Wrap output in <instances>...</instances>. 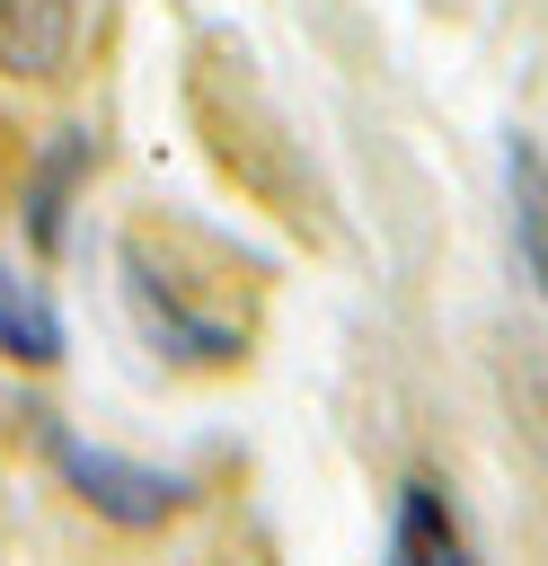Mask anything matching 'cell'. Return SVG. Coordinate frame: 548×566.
I'll list each match as a JSON object with an SVG mask.
<instances>
[{
	"label": "cell",
	"instance_id": "obj_1",
	"mask_svg": "<svg viewBox=\"0 0 548 566\" xmlns=\"http://www.w3.org/2000/svg\"><path fill=\"white\" fill-rule=\"evenodd\" d=\"M230 248L177 230V221H133L124 230V301L141 318V336L168 354V363H194V371H221L247 354V301L230 283H212Z\"/></svg>",
	"mask_w": 548,
	"mask_h": 566
},
{
	"label": "cell",
	"instance_id": "obj_2",
	"mask_svg": "<svg viewBox=\"0 0 548 566\" xmlns=\"http://www.w3.org/2000/svg\"><path fill=\"white\" fill-rule=\"evenodd\" d=\"M44 451H53L62 486H71L88 513H106L115 531H159V522H177V513L194 504V478H186V469H150V460L97 451V442H80L71 424H44Z\"/></svg>",
	"mask_w": 548,
	"mask_h": 566
},
{
	"label": "cell",
	"instance_id": "obj_3",
	"mask_svg": "<svg viewBox=\"0 0 548 566\" xmlns=\"http://www.w3.org/2000/svg\"><path fill=\"white\" fill-rule=\"evenodd\" d=\"M80 53V0H0V71L53 80Z\"/></svg>",
	"mask_w": 548,
	"mask_h": 566
},
{
	"label": "cell",
	"instance_id": "obj_4",
	"mask_svg": "<svg viewBox=\"0 0 548 566\" xmlns=\"http://www.w3.org/2000/svg\"><path fill=\"white\" fill-rule=\"evenodd\" d=\"M389 557H407V566H451V557H468V531H460V513H451V495H442L433 478H407V486H398Z\"/></svg>",
	"mask_w": 548,
	"mask_h": 566
},
{
	"label": "cell",
	"instance_id": "obj_5",
	"mask_svg": "<svg viewBox=\"0 0 548 566\" xmlns=\"http://www.w3.org/2000/svg\"><path fill=\"white\" fill-rule=\"evenodd\" d=\"M0 354H18V363H53V354H62V310H53V292H44L27 265H9V256H0Z\"/></svg>",
	"mask_w": 548,
	"mask_h": 566
},
{
	"label": "cell",
	"instance_id": "obj_6",
	"mask_svg": "<svg viewBox=\"0 0 548 566\" xmlns=\"http://www.w3.org/2000/svg\"><path fill=\"white\" fill-rule=\"evenodd\" d=\"M504 186H513V239H521V265L530 283L548 292V150L530 133L504 142Z\"/></svg>",
	"mask_w": 548,
	"mask_h": 566
},
{
	"label": "cell",
	"instance_id": "obj_7",
	"mask_svg": "<svg viewBox=\"0 0 548 566\" xmlns=\"http://www.w3.org/2000/svg\"><path fill=\"white\" fill-rule=\"evenodd\" d=\"M71 177H88V142H80V133H62V142H53V159H44V168H35V186H27V230H35V248H53V239H62Z\"/></svg>",
	"mask_w": 548,
	"mask_h": 566
},
{
	"label": "cell",
	"instance_id": "obj_8",
	"mask_svg": "<svg viewBox=\"0 0 548 566\" xmlns=\"http://www.w3.org/2000/svg\"><path fill=\"white\" fill-rule=\"evenodd\" d=\"M9 177H18V142H9V115H0V203H9Z\"/></svg>",
	"mask_w": 548,
	"mask_h": 566
}]
</instances>
